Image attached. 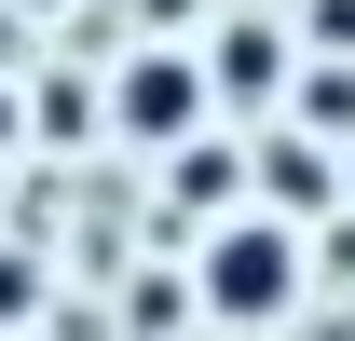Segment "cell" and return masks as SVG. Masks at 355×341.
Here are the masks:
<instances>
[{"instance_id":"cell-2","label":"cell","mask_w":355,"mask_h":341,"mask_svg":"<svg viewBox=\"0 0 355 341\" xmlns=\"http://www.w3.org/2000/svg\"><path fill=\"white\" fill-rule=\"evenodd\" d=\"M205 55L191 42H123V69H110V137L123 150H178V137H205Z\"/></svg>"},{"instance_id":"cell-4","label":"cell","mask_w":355,"mask_h":341,"mask_svg":"<svg viewBox=\"0 0 355 341\" xmlns=\"http://www.w3.org/2000/svg\"><path fill=\"white\" fill-rule=\"evenodd\" d=\"M246 191H260V205H287V218H314V232H328V205H342V164H328V150H314V137L287 123V110H273V137H260V164H246Z\"/></svg>"},{"instance_id":"cell-3","label":"cell","mask_w":355,"mask_h":341,"mask_svg":"<svg viewBox=\"0 0 355 341\" xmlns=\"http://www.w3.org/2000/svg\"><path fill=\"white\" fill-rule=\"evenodd\" d=\"M287 69H301V42L260 28V14H232L219 55H205V96H232V110H287Z\"/></svg>"},{"instance_id":"cell-5","label":"cell","mask_w":355,"mask_h":341,"mask_svg":"<svg viewBox=\"0 0 355 341\" xmlns=\"http://www.w3.org/2000/svg\"><path fill=\"white\" fill-rule=\"evenodd\" d=\"M301 42L314 55H355V0H301Z\"/></svg>"},{"instance_id":"cell-6","label":"cell","mask_w":355,"mask_h":341,"mask_svg":"<svg viewBox=\"0 0 355 341\" xmlns=\"http://www.w3.org/2000/svg\"><path fill=\"white\" fill-rule=\"evenodd\" d=\"M28 300H42V273H28V259L0 246V328H14V314H28Z\"/></svg>"},{"instance_id":"cell-1","label":"cell","mask_w":355,"mask_h":341,"mask_svg":"<svg viewBox=\"0 0 355 341\" xmlns=\"http://www.w3.org/2000/svg\"><path fill=\"white\" fill-rule=\"evenodd\" d=\"M191 300H205L219 328H287L314 300V218L232 191V205L205 218V246H191Z\"/></svg>"}]
</instances>
